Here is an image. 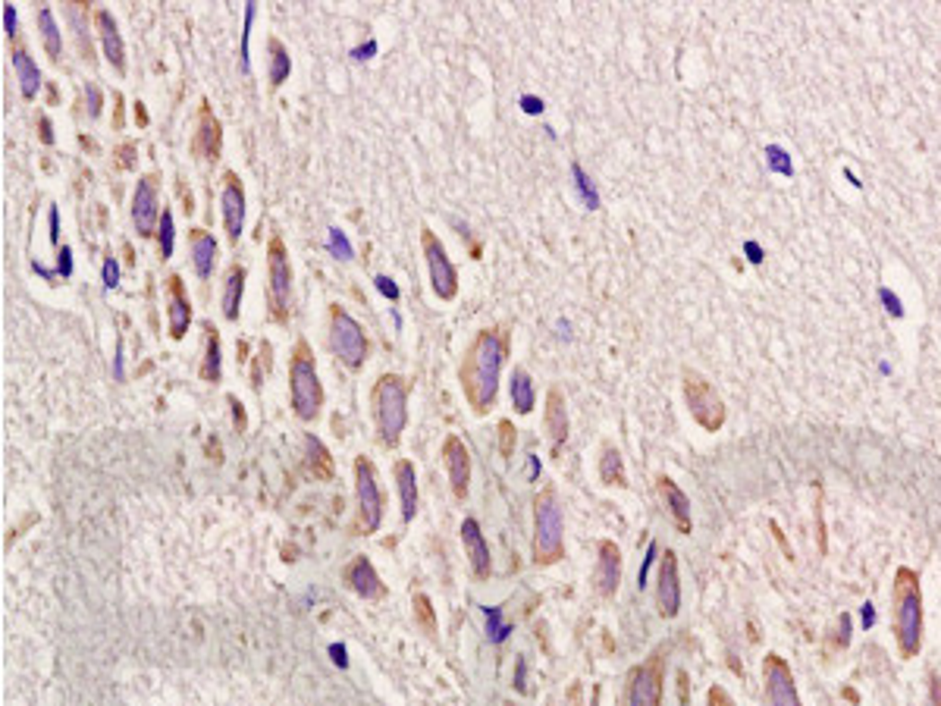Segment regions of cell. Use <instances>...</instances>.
Returning a JSON list of instances; mask_svg holds the SVG:
<instances>
[{"label": "cell", "mask_w": 941, "mask_h": 706, "mask_svg": "<svg viewBox=\"0 0 941 706\" xmlns=\"http://www.w3.org/2000/svg\"><path fill=\"white\" fill-rule=\"evenodd\" d=\"M656 606L663 619H675L682 613V581H678V556L675 550H665L659 559L656 578Z\"/></svg>", "instance_id": "5bb4252c"}, {"label": "cell", "mask_w": 941, "mask_h": 706, "mask_svg": "<svg viewBox=\"0 0 941 706\" xmlns=\"http://www.w3.org/2000/svg\"><path fill=\"white\" fill-rule=\"evenodd\" d=\"M600 556H596V569H594V590L602 596V600H612L619 594V581H621V550L615 546V540H600Z\"/></svg>", "instance_id": "2e32d148"}, {"label": "cell", "mask_w": 941, "mask_h": 706, "mask_svg": "<svg viewBox=\"0 0 941 706\" xmlns=\"http://www.w3.org/2000/svg\"><path fill=\"white\" fill-rule=\"evenodd\" d=\"M267 48H270V85L277 88V85H283V82L289 79L292 60H289V54H286V48H283V41H279V38H270V41H267Z\"/></svg>", "instance_id": "d6a6232c"}, {"label": "cell", "mask_w": 941, "mask_h": 706, "mask_svg": "<svg viewBox=\"0 0 941 706\" xmlns=\"http://www.w3.org/2000/svg\"><path fill=\"white\" fill-rule=\"evenodd\" d=\"M189 245H192V264L201 279L211 277L214 264H217V239L205 230H189Z\"/></svg>", "instance_id": "d4e9b609"}, {"label": "cell", "mask_w": 941, "mask_h": 706, "mask_svg": "<svg viewBox=\"0 0 941 706\" xmlns=\"http://www.w3.org/2000/svg\"><path fill=\"white\" fill-rule=\"evenodd\" d=\"M565 556V525L556 490L546 487L533 499V562L556 565Z\"/></svg>", "instance_id": "5b68a950"}, {"label": "cell", "mask_w": 941, "mask_h": 706, "mask_svg": "<svg viewBox=\"0 0 941 706\" xmlns=\"http://www.w3.org/2000/svg\"><path fill=\"white\" fill-rule=\"evenodd\" d=\"M543 421H546V434H550V440H552V449L558 453V446L568 440V411H565V396L558 386H552V390L546 393Z\"/></svg>", "instance_id": "cb8c5ba5"}, {"label": "cell", "mask_w": 941, "mask_h": 706, "mask_svg": "<svg viewBox=\"0 0 941 706\" xmlns=\"http://www.w3.org/2000/svg\"><path fill=\"white\" fill-rule=\"evenodd\" d=\"M230 405H233V418H235V428L245 430V411H242V402L235 396H230Z\"/></svg>", "instance_id": "c3c4849f"}, {"label": "cell", "mask_w": 941, "mask_h": 706, "mask_svg": "<svg viewBox=\"0 0 941 706\" xmlns=\"http://www.w3.org/2000/svg\"><path fill=\"white\" fill-rule=\"evenodd\" d=\"M132 151H136L132 145H123V148L117 151V154H123V157H119V170H129V167H132V157H129Z\"/></svg>", "instance_id": "816d5d0a"}, {"label": "cell", "mask_w": 941, "mask_h": 706, "mask_svg": "<svg viewBox=\"0 0 941 706\" xmlns=\"http://www.w3.org/2000/svg\"><path fill=\"white\" fill-rule=\"evenodd\" d=\"M242 292H245V267L235 260V264H230L226 279H224V317L226 321H239Z\"/></svg>", "instance_id": "83f0119b"}, {"label": "cell", "mask_w": 941, "mask_h": 706, "mask_svg": "<svg viewBox=\"0 0 941 706\" xmlns=\"http://www.w3.org/2000/svg\"><path fill=\"white\" fill-rule=\"evenodd\" d=\"M355 493H358V521H355V534H374L380 531L383 521V493L377 483V468L371 459L358 455L355 459Z\"/></svg>", "instance_id": "52a82bcc"}, {"label": "cell", "mask_w": 941, "mask_h": 706, "mask_svg": "<svg viewBox=\"0 0 941 706\" xmlns=\"http://www.w3.org/2000/svg\"><path fill=\"white\" fill-rule=\"evenodd\" d=\"M289 396H292V411H295L302 421H314V418L321 415L323 386H321V377H317L311 346L304 340L295 342L289 358Z\"/></svg>", "instance_id": "277c9868"}, {"label": "cell", "mask_w": 941, "mask_h": 706, "mask_svg": "<svg viewBox=\"0 0 941 706\" xmlns=\"http://www.w3.org/2000/svg\"><path fill=\"white\" fill-rule=\"evenodd\" d=\"M411 606H415V622L430 634V638H434V634H436V613H434V603H430V596L427 594H415V596H411Z\"/></svg>", "instance_id": "e575fe53"}, {"label": "cell", "mask_w": 941, "mask_h": 706, "mask_svg": "<svg viewBox=\"0 0 941 706\" xmlns=\"http://www.w3.org/2000/svg\"><path fill=\"white\" fill-rule=\"evenodd\" d=\"M94 22H98L107 63H110L117 73H126V48H123V35H119L117 29V19L110 16V10H98L94 13Z\"/></svg>", "instance_id": "603a6c76"}, {"label": "cell", "mask_w": 941, "mask_h": 706, "mask_svg": "<svg viewBox=\"0 0 941 706\" xmlns=\"http://www.w3.org/2000/svg\"><path fill=\"white\" fill-rule=\"evenodd\" d=\"M421 248H424V258H427L430 286H434V292L443 298V302H453V298L459 296V273H455L446 248H443V242L436 239V233L430 230V226H424L421 230Z\"/></svg>", "instance_id": "8fae6325"}, {"label": "cell", "mask_w": 941, "mask_h": 706, "mask_svg": "<svg viewBox=\"0 0 941 706\" xmlns=\"http://www.w3.org/2000/svg\"><path fill=\"white\" fill-rule=\"evenodd\" d=\"M512 405L518 415H531L533 411V380L527 377L524 367H514L512 374Z\"/></svg>", "instance_id": "f546056e"}, {"label": "cell", "mask_w": 941, "mask_h": 706, "mask_svg": "<svg viewBox=\"0 0 941 706\" xmlns=\"http://www.w3.org/2000/svg\"><path fill=\"white\" fill-rule=\"evenodd\" d=\"M157 248H161V258L167 260L173 254V214L163 207L161 224H157Z\"/></svg>", "instance_id": "d590c367"}, {"label": "cell", "mask_w": 941, "mask_h": 706, "mask_svg": "<svg viewBox=\"0 0 941 706\" xmlns=\"http://www.w3.org/2000/svg\"><path fill=\"white\" fill-rule=\"evenodd\" d=\"M502 706H514V703H502Z\"/></svg>", "instance_id": "91938a15"}, {"label": "cell", "mask_w": 941, "mask_h": 706, "mask_svg": "<svg viewBox=\"0 0 941 706\" xmlns=\"http://www.w3.org/2000/svg\"><path fill=\"white\" fill-rule=\"evenodd\" d=\"M396 483H399V496H402V518L411 521L418 512V477H415V465L409 459H399L396 462Z\"/></svg>", "instance_id": "484cf974"}, {"label": "cell", "mask_w": 941, "mask_h": 706, "mask_svg": "<svg viewBox=\"0 0 941 706\" xmlns=\"http://www.w3.org/2000/svg\"><path fill=\"white\" fill-rule=\"evenodd\" d=\"M205 333V365H201V380L217 384L220 380V333L207 323Z\"/></svg>", "instance_id": "4dcf8cb0"}, {"label": "cell", "mask_w": 941, "mask_h": 706, "mask_svg": "<svg viewBox=\"0 0 941 706\" xmlns=\"http://www.w3.org/2000/svg\"><path fill=\"white\" fill-rule=\"evenodd\" d=\"M330 653H333L336 666H346V647H330Z\"/></svg>", "instance_id": "680465c9"}, {"label": "cell", "mask_w": 941, "mask_h": 706, "mask_svg": "<svg viewBox=\"0 0 941 706\" xmlns=\"http://www.w3.org/2000/svg\"><path fill=\"white\" fill-rule=\"evenodd\" d=\"M88 94H92V107H88V113H92V117H98V113H101V94H98V88H88Z\"/></svg>", "instance_id": "11a10c76"}, {"label": "cell", "mask_w": 941, "mask_h": 706, "mask_svg": "<svg viewBox=\"0 0 941 706\" xmlns=\"http://www.w3.org/2000/svg\"><path fill=\"white\" fill-rule=\"evenodd\" d=\"M41 142H44V145L54 142V136H50V119H48V117H41Z\"/></svg>", "instance_id": "6f0895ef"}, {"label": "cell", "mask_w": 941, "mask_h": 706, "mask_svg": "<svg viewBox=\"0 0 941 706\" xmlns=\"http://www.w3.org/2000/svg\"><path fill=\"white\" fill-rule=\"evenodd\" d=\"M38 25H41L44 50L50 54V60H60L63 41H60V29H57V19H54V13H50V6H41V10H38Z\"/></svg>", "instance_id": "1f68e13d"}, {"label": "cell", "mask_w": 941, "mask_h": 706, "mask_svg": "<svg viewBox=\"0 0 941 706\" xmlns=\"http://www.w3.org/2000/svg\"><path fill=\"white\" fill-rule=\"evenodd\" d=\"M443 462L449 471V483H453L455 499H468V481H470V453L465 440L455 434H449L443 440Z\"/></svg>", "instance_id": "e0dca14e"}, {"label": "cell", "mask_w": 941, "mask_h": 706, "mask_svg": "<svg viewBox=\"0 0 941 706\" xmlns=\"http://www.w3.org/2000/svg\"><path fill=\"white\" fill-rule=\"evenodd\" d=\"M462 543H465V556L470 562L474 578H489V569H493V562H489V546H487V540H483L480 525H477L474 518L462 521Z\"/></svg>", "instance_id": "7402d4cb"}, {"label": "cell", "mask_w": 941, "mask_h": 706, "mask_svg": "<svg viewBox=\"0 0 941 706\" xmlns=\"http://www.w3.org/2000/svg\"><path fill=\"white\" fill-rule=\"evenodd\" d=\"M330 342H333V352L339 355V361L352 371H361L367 361V336L361 330V323L348 314L342 304H330Z\"/></svg>", "instance_id": "8992f818"}, {"label": "cell", "mask_w": 941, "mask_h": 706, "mask_svg": "<svg viewBox=\"0 0 941 706\" xmlns=\"http://www.w3.org/2000/svg\"><path fill=\"white\" fill-rule=\"evenodd\" d=\"M374 283H377V289L383 292V296L390 298V302H396V298H399V286L392 283L390 277H377V279H374Z\"/></svg>", "instance_id": "ee69618b"}, {"label": "cell", "mask_w": 941, "mask_h": 706, "mask_svg": "<svg viewBox=\"0 0 941 706\" xmlns=\"http://www.w3.org/2000/svg\"><path fill=\"white\" fill-rule=\"evenodd\" d=\"M892 634L901 659H913L923 647V587L919 575L907 565L892 578Z\"/></svg>", "instance_id": "7a4b0ae2"}, {"label": "cell", "mask_w": 941, "mask_h": 706, "mask_svg": "<svg viewBox=\"0 0 941 706\" xmlns=\"http://www.w3.org/2000/svg\"><path fill=\"white\" fill-rule=\"evenodd\" d=\"M374 50H377V41H367L365 48L355 50V60H367V57H374Z\"/></svg>", "instance_id": "db71d44e"}, {"label": "cell", "mask_w": 941, "mask_h": 706, "mask_svg": "<svg viewBox=\"0 0 941 706\" xmlns=\"http://www.w3.org/2000/svg\"><path fill=\"white\" fill-rule=\"evenodd\" d=\"M762 691H766L769 706H800L794 672L778 653H766L762 659Z\"/></svg>", "instance_id": "7c38bea8"}, {"label": "cell", "mask_w": 941, "mask_h": 706, "mask_svg": "<svg viewBox=\"0 0 941 706\" xmlns=\"http://www.w3.org/2000/svg\"><path fill=\"white\" fill-rule=\"evenodd\" d=\"M929 703H932V706H941V678H938V675L929 678Z\"/></svg>", "instance_id": "bcb514c9"}, {"label": "cell", "mask_w": 941, "mask_h": 706, "mask_svg": "<svg viewBox=\"0 0 941 706\" xmlns=\"http://www.w3.org/2000/svg\"><path fill=\"white\" fill-rule=\"evenodd\" d=\"M167 317H170V336L182 340L192 323V302H189L186 283H182L180 273H170L167 277Z\"/></svg>", "instance_id": "d6986e66"}, {"label": "cell", "mask_w": 941, "mask_h": 706, "mask_svg": "<svg viewBox=\"0 0 941 706\" xmlns=\"http://www.w3.org/2000/svg\"><path fill=\"white\" fill-rule=\"evenodd\" d=\"M327 245H330V252H333V258H339V260H352V258H355V254H352V245H348L346 233H342L339 226H333V230H330V242H327Z\"/></svg>", "instance_id": "74e56055"}, {"label": "cell", "mask_w": 941, "mask_h": 706, "mask_svg": "<svg viewBox=\"0 0 941 706\" xmlns=\"http://www.w3.org/2000/svg\"><path fill=\"white\" fill-rule=\"evenodd\" d=\"M161 182H157V173H145L142 180L136 182V195H132V224H136V233L142 239H151L161 224Z\"/></svg>", "instance_id": "4fadbf2b"}, {"label": "cell", "mask_w": 941, "mask_h": 706, "mask_svg": "<svg viewBox=\"0 0 941 706\" xmlns=\"http://www.w3.org/2000/svg\"><path fill=\"white\" fill-rule=\"evenodd\" d=\"M769 527H772V537H775V540H778L781 552H785V556H787V559H791V556H794V552H791V546H787V540H785V534H781V527H778V525H775V521H772V525H769Z\"/></svg>", "instance_id": "681fc988"}, {"label": "cell", "mask_w": 941, "mask_h": 706, "mask_svg": "<svg viewBox=\"0 0 941 706\" xmlns=\"http://www.w3.org/2000/svg\"><path fill=\"white\" fill-rule=\"evenodd\" d=\"M508 352V333L499 327H487L470 340L465 349V358H462V390L470 409L477 415H487L496 405V393H499V374L502 361Z\"/></svg>", "instance_id": "6da1fadb"}, {"label": "cell", "mask_w": 941, "mask_h": 706, "mask_svg": "<svg viewBox=\"0 0 941 706\" xmlns=\"http://www.w3.org/2000/svg\"><path fill=\"white\" fill-rule=\"evenodd\" d=\"M117 283H119V267H117V260H113V258H107L104 260V286H107V289H113Z\"/></svg>", "instance_id": "b9f144b4"}, {"label": "cell", "mask_w": 941, "mask_h": 706, "mask_svg": "<svg viewBox=\"0 0 941 706\" xmlns=\"http://www.w3.org/2000/svg\"><path fill=\"white\" fill-rule=\"evenodd\" d=\"M656 490L659 496H663L665 502V512H669V518L675 521L678 534H690V527H694V521H690V499L684 496V490L678 487L672 477H656Z\"/></svg>", "instance_id": "44dd1931"}, {"label": "cell", "mask_w": 941, "mask_h": 706, "mask_svg": "<svg viewBox=\"0 0 941 706\" xmlns=\"http://www.w3.org/2000/svg\"><path fill=\"white\" fill-rule=\"evenodd\" d=\"M4 25L6 35H16V10H13V4H4Z\"/></svg>", "instance_id": "f6af8a7d"}, {"label": "cell", "mask_w": 941, "mask_h": 706, "mask_svg": "<svg viewBox=\"0 0 941 706\" xmlns=\"http://www.w3.org/2000/svg\"><path fill=\"white\" fill-rule=\"evenodd\" d=\"M308 453H311V471H314V477L330 481V477H333V459H330L327 446H323L317 437H308Z\"/></svg>", "instance_id": "836d02e7"}, {"label": "cell", "mask_w": 941, "mask_h": 706, "mask_svg": "<svg viewBox=\"0 0 941 706\" xmlns=\"http://www.w3.org/2000/svg\"><path fill=\"white\" fill-rule=\"evenodd\" d=\"M521 107H524V113H540L543 110V101L533 98V94H524V98H521Z\"/></svg>", "instance_id": "7dc6e473"}, {"label": "cell", "mask_w": 941, "mask_h": 706, "mask_svg": "<svg viewBox=\"0 0 941 706\" xmlns=\"http://www.w3.org/2000/svg\"><path fill=\"white\" fill-rule=\"evenodd\" d=\"M571 173H575V182H577V189H581L584 205H587V207H596V205H600V199H596V189L590 186V180H587V173L581 170V163H571Z\"/></svg>", "instance_id": "8d00e7d4"}, {"label": "cell", "mask_w": 941, "mask_h": 706, "mask_svg": "<svg viewBox=\"0 0 941 706\" xmlns=\"http://www.w3.org/2000/svg\"><path fill=\"white\" fill-rule=\"evenodd\" d=\"M665 694V650H656L631 672L628 706H663Z\"/></svg>", "instance_id": "30bf717a"}, {"label": "cell", "mask_w": 941, "mask_h": 706, "mask_svg": "<svg viewBox=\"0 0 941 706\" xmlns=\"http://www.w3.org/2000/svg\"><path fill=\"white\" fill-rule=\"evenodd\" d=\"M684 399H688L690 418H694V421L700 424L703 430L716 434V430L725 428V418H728V411H725L722 396H718V393L712 390L709 380L700 377L697 371H684Z\"/></svg>", "instance_id": "9c48e42d"}, {"label": "cell", "mask_w": 941, "mask_h": 706, "mask_svg": "<svg viewBox=\"0 0 941 706\" xmlns=\"http://www.w3.org/2000/svg\"><path fill=\"white\" fill-rule=\"evenodd\" d=\"M499 453L506 455V459L514 453V424L512 421H499Z\"/></svg>", "instance_id": "ab89813d"}, {"label": "cell", "mask_w": 941, "mask_h": 706, "mask_svg": "<svg viewBox=\"0 0 941 706\" xmlns=\"http://www.w3.org/2000/svg\"><path fill=\"white\" fill-rule=\"evenodd\" d=\"M709 706H734V701H731L728 691H725V688L712 684V688H709Z\"/></svg>", "instance_id": "7bdbcfd3"}, {"label": "cell", "mask_w": 941, "mask_h": 706, "mask_svg": "<svg viewBox=\"0 0 941 706\" xmlns=\"http://www.w3.org/2000/svg\"><path fill=\"white\" fill-rule=\"evenodd\" d=\"M220 205H224V226L230 245H239L242 230H245V186L242 180L226 170L224 173V195H220Z\"/></svg>", "instance_id": "9a60e30c"}, {"label": "cell", "mask_w": 941, "mask_h": 706, "mask_svg": "<svg viewBox=\"0 0 941 706\" xmlns=\"http://www.w3.org/2000/svg\"><path fill=\"white\" fill-rule=\"evenodd\" d=\"M342 578H346L348 587H352L358 596H365V600H383L386 596V584L380 581V575L371 565V559H365V556L352 559V562L346 565V571H342Z\"/></svg>", "instance_id": "ffe728a7"}, {"label": "cell", "mask_w": 941, "mask_h": 706, "mask_svg": "<svg viewBox=\"0 0 941 706\" xmlns=\"http://www.w3.org/2000/svg\"><path fill=\"white\" fill-rule=\"evenodd\" d=\"M57 235H60V214L57 207H50V242H57Z\"/></svg>", "instance_id": "f5cc1de1"}, {"label": "cell", "mask_w": 941, "mask_h": 706, "mask_svg": "<svg viewBox=\"0 0 941 706\" xmlns=\"http://www.w3.org/2000/svg\"><path fill=\"white\" fill-rule=\"evenodd\" d=\"M374 418H377L380 443L390 449L402 440L405 421H409V384L399 374H383L371 393Z\"/></svg>", "instance_id": "3957f363"}, {"label": "cell", "mask_w": 941, "mask_h": 706, "mask_svg": "<svg viewBox=\"0 0 941 706\" xmlns=\"http://www.w3.org/2000/svg\"><path fill=\"white\" fill-rule=\"evenodd\" d=\"M487 619H489V638H493L496 644H499V640H506V634L512 631V628L499 622V609H487Z\"/></svg>", "instance_id": "60d3db41"}, {"label": "cell", "mask_w": 941, "mask_h": 706, "mask_svg": "<svg viewBox=\"0 0 941 706\" xmlns=\"http://www.w3.org/2000/svg\"><path fill=\"white\" fill-rule=\"evenodd\" d=\"M678 694H682V703H688V675L678 672Z\"/></svg>", "instance_id": "9f6ffc18"}, {"label": "cell", "mask_w": 941, "mask_h": 706, "mask_svg": "<svg viewBox=\"0 0 941 706\" xmlns=\"http://www.w3.org/2000/svg\"><path fill=\"white\" fill-rule=\"evenodd\" d=\"M220 148H224V126L220 119L214 117L211 104L201 101L198 107V126H195V136H192V151L205 161H217Z\"/></svg>", "instance_id": "ac0fdd59"}, {"label": "cell", "mask_w": 941, "mask_h": 706, "mask_svg": "<svg viewBox=\"0 0 941 706\" xmlns=\"http://www.w3.org/2000/svg\"><path fill=\"white\" fill-rule=\"evenodd\" d=\"M267 298H270L273 321H286L292 302V267L279 235H270L267 242Z\"/></svg>", "instance_id": "ba28073f"}, {"label": "cell", "mask_w": 941, "mask_h": 706, "mask_svg": "<svg viewBox=\"0 0 941 706\" xmlns=\"http://www.w3.org/2000/svg\"><path fill=\"white\" fill-rule=\"evenodd\" d=\"M254 13H258V6H254V4H245V29H242V50H239V54H242V66H251V63H248V38H251V22H254Z\"/></svg>", "instance_id": "f35d334b"}, {"label": "cell", "mask_w": 941, "mask_h": 706, "mask_svg": "<svg viewBox=\"0 0 941 706\" xmlns=\"http://www.w3.org/2000/svg\"><path fill=\"white\" fill-rule=\"evenodd\" d=\"M600 481L606 487H628V474H625V462H621V453L615 446L602 449V459H600Z\"/></svg>", "instance_id": "f1b7e54d"}, {"label": "cell", "mask_w": 941, "mask_h": 706, "mask_svg": "<svg viewBox=\"0 0 941 706\" xmlns=\"http://www.w3.org/2000/svg\"><path fill=\"white\" fill-rule=\"evenodd\" d=\"M57 270H60L63 277H69V273H73V258H69V248H63V252H60V267H57Z\"/></svg>", "instance_id": "f907efd6"}, {"label": "cell", "mask_w": 941, "mask_h": 706, "mask_svg": "<svg viewBox=\"0 0 941 706\" xmlns=\"http://www.w3.org/2000/svg\"><path fill=\"white\" fill-rule=\"evenodd\" d=\"M13 69H16V79H19V94H22L25 101H31L38 94V88H41V69H38V63L31 60L22 48H16L13 50Z\"/></svg>", "instance_id": "4316f807"}]
</instances>
